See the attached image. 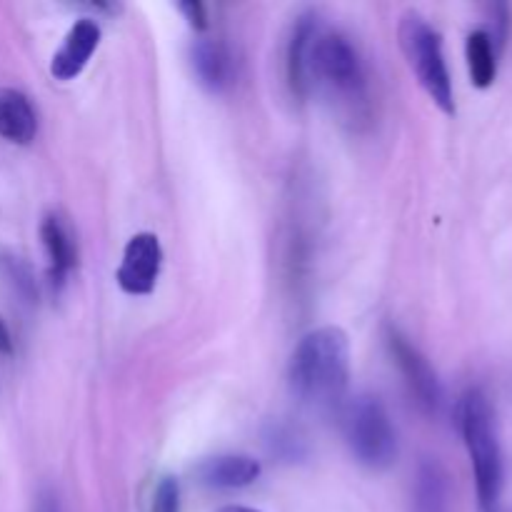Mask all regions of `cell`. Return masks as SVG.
Segmentation results:
<instances>
[{
  "label": "cell",
  "mask_w": 512,
  "mask_h": 512,
  "mask_svg": "<svg viewBox=\"0 0 512 512\" xmlns=\"http://www.w3.org/2000/svg\"><path fill=\"white\" fill-rule=\"evenodd\" d=\"M190 58H193L195 75H198V80L208 90L220 93V90H225L233 83V58H230L228 48L218 43V40L200 38L193 45Z\"/></svg>",
  "instance_id": "12"
},
{
  "label": "cell",
  "mask_w": 512,
  "mask_h": 512,
  "mask_svg": "<svg viewBox=\"0 0 512 512\" xmlns=\"http://www.w3.org/2000/svg\"><path fill=\"white\" fill-rule=\"evenodd\" d=\"M310 88L315 83L343 108L358 110L368 98V73L358 48L343 33H315L308 55Z\"/></svg>",
  "instance_id": "3"
},
{
  "label": "cell",
  "mask_w": 512,
  "mask_h": 512,
  "mask_svg": "<svg viewBox=\"0 0 512 512\" xmlns=\"http://www.w3.org/2000/svg\"><path fill=\"white\" fill-rule=\"evenodd\" d=\"M218 512H260V510L245 508V505H225V508H220Z\"/></svg>",
  "instance_id": "22"
},
{
  "label": "cell",
  "mask_w": 512,
  "mask_h": 512,
  "mask_svg": "<svg viewBox=\"0 0 512 512\" xmlns=\"http://www.w3.org/2000/svg\"><path fill=\"white\" fill-rule=\"evenodd\" d=\"M315 33H318V25L313 18H300L295 23L293 35L288 40V53H285V73H288V85L290 93L295 98H308L310 93V75H308V55L310 45H313Z\"/></svg>",
  "instance_id": "10"
},
{
  "label": "cell",
  "mask_w": 512,
  "mask_h": 512,
  "mask_svg": "<svg viewBox=\"0 0 512 512\" xmlns=\"http://www.w3.org/2000/svg\"><path fill=\"white\" fill-rule=\"evenodd\" d=\"M345 440L350 453L360 465L370 470H385L398 458V435H395L385 405L373 395H360L345 408Z\"/></svg>",
  "instance_id": "5"
},
{
  "label": "cell",
  "mask_w": 512,
  "mask_h": 512,
  "mask_svg": "<svg viewBox=\"0 0 512 512\" xmlns=\"http://www.w3.org/2000/svg\"><path fill=\"white\" fill-rule=\"evenodd\" d=\"M458 428L470 453L480 512H500L503 495V450L493 405L483 390L473 388L460 398Z\"/></svg>",
  "instance_id": "2"
},
{
  "label": "cell",
  "mask_w": 512,
  "mask_h": 512,
  "mask_svg": "<svg viewBox=\"0 0 512 512\" xmlns=\"http://www.w3.org/2000/svg\"><path fill=\"white\" fill-rule=\"evenodd\" d=\"M180 13L185 15L188 25L193 30H205L208 25V13H205V5L198 3V0H188V3H180L178 5Z\"/></svg>",
  "instance_id": "19"
},
{
  "label": "cell",
  "mask_w": 512,
  "mask_h": 512,
  "mask_svg": "<svg viewBox=\"0 0 512 512\" xmlns=\"http://www.w3.org/2000/svg\"><path fill=\"white\" fill-rule=\"evenodd\" d=\"M265 445H268L270 455L285 460V463H298L305 458V440L295 433L288 425H270L265 433Z\"/></svg>",
  "instance_id": "16"
},
{
  "label": "cell",
  "mask_w": 512,
  "mask_h": 512,
  "mask_svg": "<svg viewBox=\"0 0 512 512\" xmlns=\"http://www.w3.org/2000/svg\"><path fill=\"white\" fill-rule=\"evenodd\" d=\"M385 340H388L390 355H393L395 365L403 373L405 383H408L410 393L418 400L420 408H425L428 413H438L440 405H443V388H440L438 375L430 368L428 360L420 355V350L400 330L388 328Z\"/></svg>",
  "instance_id": "6"
},
{
  "label": "cell",
  "mask_w": 512,
  "mask_h": 512,
  "mask_svg": "<svg viewBox=\"0 0 512 512\" xmlns=\"http://www.w3.org/2000/svg\"><path fill=\"white\" fill-rule=\"evenodd\" d=\"M40 238H43L45 253L50 260V283L55 288L65 283V275L75 268V245L70 240L68 228L63 225V220L58 215H48L40 225Z\"/></svg>",
  "instance_id": "13"
},
{
  "label": "cell",
  "mask_w": 512,
  "mask_h": 512,
  "mask_svg": "<svg viewBox=\"0 0 512 512\" xmlns=\"http://www.w3.org/2000/svg\"><path fill=\"white\" fill-rule=\"evenodd\" d=\"M38 133V118L20 90L0 88V138L10 143L28 145Z\"/></svg>",
  "instance_id": "11"
},
{
  "label": "cell",
  "mask_w": 512,
  "mask_h": 512,
  "mask_svg": "<svg viewBox=\"0 0 512 512\" xmlns=\"http://www.w3.org/2000/svg\"><path fill=\"white\" fill-rule=\"evenodd\" d=\"M100 43V25L95 20L83 18L68 30L63 45H60L58 53L53 55V63H50V73L58 80H73L83 73V68L88 65L90 55L98 50Z\"/></svg>",
  "instance_id": "8"
},
{
  "label": "cell",
  "mask_w": 512,
  "mask_h": 512,
  "mask_svg": "<svg viewBox=\"0 0 512 512\" xmlns=\"http://www.w3.org/2000/svg\"><path fill=\"white\" fill-rule=\"evenodd\" d=\"M465 55H468L470 80L475 88H490L498 75V50H495L493 35L488 30H473L465 43Z\"/></svg>",
  "instance_id": "14"
},
{
  "label": "cell",
  "mask_w": 512,
  "mask_h": 512,
  "mask_svg": "<svg viewBox=\"0 0 512 512\" xmlns=\"http://www.w3.org/2000/svg\"><path fill=\"white\" fill-rule=\"evenodd\" d=\"M0 273L8 280V285L13 288V293L18 295L23 303H35L38 300V285H35L33 273H30V265L23 258H15V255H3L0 258Z\"/></svg>",
  "instance_id": "15"
},
{
  "label": "cell",
  "mask_w": 512,
  "mask_h": 512,
  "mask_svg": "<svg viewBox=\"0 0 512 512\" xmlns=\"http://www.w3.org/2000/svg\"><path fill=\"white\" fill-rule=\"evenodd\" d=\"M445 485L443 475L433 465H425L418 475V512H443Z\"/></svg>",
  "instance_id": "17"
},
{
  "label": "cell",
  "mask_w": 512,
  "mask_h": 512,
  "mask_svg": "<svg viewBox=\"0 0 512 512\" xmlns=\"http://www.w3.org/2000/svg\"><path fill=\"white\" fill-rule=\"evenodd\" d=\"M160 265H163V248H160L158 235L138 233L125 245L115 280L125 293L148 295L158 283Z\"/></svg>",
  "instance_id": "7"
},
{
  "label": "cell",
  "mask_w": 512,
  "mask_h": 512,
  "mask_svg": "<svg viewBox=\"0 0 512 512\" xmlns=\"http://www.w3.org/2000/svg\"><path fill=\"white\" fill-rule=\"evenodd\" d=\"M198 478L215 490L248 488L260 478V463L250 455H218L198 465Z\"/></svg>",
  "instance_id": "9"
},
{
  "label": "cell",
  "mask_w": 512,
  "mask_h": 512,
  "mask_svg": "<svg viewBox=\"0 0 512 512\" xmlns=\"http://www.w3.org/2000/svg\"><path fill=\"white\" fill-rule=\"evenodd\" d=\"M288 383L308 408H335L350 383V340L345 330L328 325L305 335L290 358Z\"/></svg>",
  "instance_id": "1"
},
{
  "label": "cell",
  "mask_w": 512,
  "mask_h": 512,
  "mask_svg": "<svg viewBox=\"0 0 512 512\" xmlns=\"http://www.w3.org/2000/svg\"><path fill=\"white\" fill-rule=\"evenodd\" d=\"M400 48L408 58L410 70L415 73L418 83L423 85L425 93L435 100L440 110L448 115L455 113V93L453 80H450L448 63H445L443 40L438 30L418 13L403 15L398 28Z\"/></svg>",
  "instance_id": "4"
},
{
  "label": "cell",
  "mask_w": 512,
  "mask_h": 512,
  "mask_svg": "<svg viewBox=\"0 0 512 512\" xmlns=\"http://www.w3.org/2000/svg\"><path fill=\"white\" fill-rule=\"evenodd\" d=\"M35 512H60L58 498L53 493H43L38 498V505H35Z\"/></svg>",
  "instance_id": "20"
},
{
  "label": "cell",
  "mask_w": 512,
  "mask_h": 512,
  "mask_svg": "<svg viewBox=\"0 0 512 512\" xmlns=\"http://www.w3.org/2000/svg\"><path fill=\"white\" fill-rule=\"evenodd\" d=\"M150 512H180V485L173 475L158 480Z\"/></svg>",
  "instance_id": "18"
},
{
  "label": "cell",
  "mask_w": 512,
  "mask_h": 512,
  "mask_svg": "<svg viewBox=\"0 0 512 512\" xmlns=\"http://www.w3.org/2000/svg\"><path fill=\"white\" fill-rule=\"evenodd\" d=\"M0 355H13V338L3 318H0Z\"/></svg>",
  "instance_id": "21"
}]
</instances>
